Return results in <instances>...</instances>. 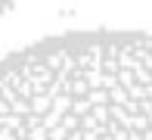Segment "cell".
<instances>
[{"instance_id": "1", "label": "cell", "mask_w": 152, "mask_h": 140, "mask_svg": "<svg viewBox=\"0 0 152 140\" xmlns=\"http://www.w3.org/2000/svg\"><path fill=\"white\" fill-rule=\"evenodd\" d=\"M0 140H152V34L78 28L6 53Z\"/></svg>"}, {"instance_id": "2", "label": "cell", "mask_w": 152, "mask_h": 140, "mask_svg": "<svg viewBox=\"0 0 152 140\" xmlns=\"http://www.w3.org/2000/svg\"><path fill=\"white\" fill-rule=\"evenodd\" d=\"M12 10V3H0V16H3V13H10Z\"/></svg>"}]
</instances>
